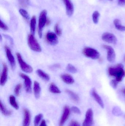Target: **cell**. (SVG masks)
Here are the masks:
<instances>
[{
	"instance_id": "obj_5",
	"label": "cell",
	"mask_w": 125,
	"mask_h": 126,
	"mask_svg": "<svg viewBox=\"0 0 125 126\" xmlns=\"http://www.w3.org/2000/svg\"><path fill=\"white\" fill-rule=\"evenodd\" d=\"M17 58L19 63V65L22 70L27 73H31L33 71V68L30 65L25 63L23 60L21 55L19 53L16 54Z\"/></svg>"
},
{
	"instance_id": "obj_15",
	"label": "cell",
	"mask_w": 125,
	"mask_h": 126,
	"mask_svg": "<svg viewBox=\"0 0 125 126\" xmlns=\"http://www.w3.org/2000/svg\"><path fill=\"white\" fill-rule=\"evenodd\" d=\"M91 94L92 96L93 97L95 101L99 104L102 109L104 108V104L103 101L102 100L101 97L98 94L96 90L95 89H93L91 92Z\"/></svg>"
},
{
	"instance_id": "obj_9",
	"label": "cell",
	"mask_w": 125,
	"mask_h": 126,
	"mask_svg": "<svg viewBox=\"0 0 125 126\" xmlns=\"http://www.w3.org/2000/svg\"><path fill=\"white\" fill-rule=\"evenodd\" d=\"M19 75L24 80V85L26 91L28 93L32 92V81L31 79L28 76L23 73H19Z\"/></svg>"
},
{
	"instance_id": "obj_4",
	"label": "cell",
	"mask_w": 125,
	"mask_h": 126,
	"mask_svg": "<svg viewBox=\"0 0 125 126\" xmlns=\"http://www.w3.org/2000/svg\"><path fill=\"white\" fill-rule=\"evenodd\" d=\"M84 55L88 58L95 60L99 59L100 54L96 49L91 47H86L83 51Z\"/></svg>"
},
{
	"instance_id": "obj_16",
	"label": "cell",
	"mask_w": 125,
	"mask_h": 126,
	"mask_svg": "<svg viewBox=\"0 0 125 126\" xmlns=\"http://www.w3.org/2000/svg\"><path fill=\"white\" fill-rule=\"evenodd\" d=\"M31 122V114L28 110H24V120L23 126H29Z\"/></svg>"
},
{
	"instance_id": "obj_38",
	"label": "cell",
	"mask_w": 125,
	"mask_h": 126,
	"mask_svg": "<svg viewBox=\"0 0 125 126\" xmlns=\"http://www.w3.org/2000/svg\"><path fill=\"white\" fill-rule=\"evenodd\" d=\"M40 126H47L45 120H43L42 121V122H41Z\"/></svg>"
},
{
	"instance_id": "obj_32",
	"label": "cell",
	"mask_w": 125,
	"mask_h": 126,
	"mask_svg": "<svg viewBox=\"0 0 125 126\" xmlns=\"http://www.w3.org/2000/svg\"><path fill=\"white\" fill-rule=\"evenodd\" d=\"M54 30H55L56 34L59 36H60L61 35L62 33V30L59 28V26L58 24H56L55 25L54 27Z\"/></svg>"
},
{
	"instance_id": "obj_6",
	"label": "cell",
	"mask_w": 125,
	"mask_h": 126,
	"mask_svg": "<svg viewBox=\"0 0 125 126\" xmlns=\"http://www.w3.org/2000/svg\"><path fill=\"white\" fill-rule=\"evenodd\" d=\"M94 120V113L91 109H89L87 111L85 118L83 124V126H91Z\"/></svg>"
},
{
	"instance_id": "obj_12",
	"label": "cell",
	"mask_w": 125,
	"mask_h": 126,
	"mask_svg": "<svg viewBox=\"0 0 125 126\" xmlns=\"http://www.w3.org/2000/svg\"><path fill=\"white\" fill-rule=\"evenodd\" d=\"M70 111V109L68 106L65 107L63 111V114L61 118V120L59 123V126H63L67 120L68 119L69 116Z\"/></svg>"
},
{
	"instance_id": "obj_35",
	"label": "cell",
	"mask_w": 125,
	"mask_h": 126,
	"mask_svg": "<svg viewBox=\"0 0 125 126\" xmlns=\"http://www.w3.org/2000/svg\"><path fill=\"white\" fill-rule=\"evenodd\" d=\"M0 27L1 29L3 30H7L8 29V27L1 20L0 23Z\"/></svg>"
},
{
	"instance_id": "obj_26",
	"label": "cell",
	"mask_w": 125,
	"mask_h": 126,
	"mask_svg": "<svg viewBox=\"0 0 125 126\" xmlns=\"http://www.w3.org/2000/svg\"><path fill=\"white\" fill-rule=\"evenodd\" d=\"M112 114L116 116H121L122 115L123 112L121 109L117 106L114 107L112 110Z\"/></svg>"
},
{
	"instance_id": "obj_31",
	"label": "cell",
	"mask_w": 125,
	"mask_h": 126,
	"mask_svg": "<svg viewBox=\"0 0 125 126\" xmlns=\"http://www.w3.org/2000/svg\"><path fill=\"white\" fill-rule=\"evenodd\" d=\"M21 88H22V84H19L15 86L14 92V93L16 96H19L20 95V91Z\"/></svg>"
},
{
	"instance_id": "obj_23",
	"label": "cell",
	"mask_w": 125,
	"mask_h": 126,
	"mask_svg": "<svg viewBox=\"0 0 125 126\" xmlns=\"http://www.w3.org/2000/svg\"><path fill=\"white\" fill-rule=\"evenodd\" d=\"M49 90L50 92L54 94H59L61 93V90L58 87L53 83L50 84Z\"/></svg>"
},
{
	"instance_id": "obj_34",
	"label": "cell",
	"mask_w": 125,
	"mask_h": 126,
	"mask_svg": "<svg viewBox=\"0 0 125 126\" xmlns=\"http://www.w3.org/2000/svg\"><path fill=\"white\" fill-rule=\"evenodd\" d=\"M71 110L73 112L77 114H80L81 112L80 110L78 107L75 106H73L71 108Z\"/></svg>"
},
{
	"instance_id": "obj_8",
	"label": "cell",
	"mask_w": 125,
	"mask_h": 126,
	"mask_svg": "<svg viewBox=\"0 0 125 126\" xmlns=\"http://www.w3.org/2000/svg\"><path fill=\"white\" fill-rule=\"evenodd\" d=\"M103 40L108 43L115 44L116 43L117 39L115 35L109 32H106L103 34L102 36Z\"/></svg>"
},
{
	"instance_id": "obj_19",
	"label": "cell",
	"mask_w": 125,
	"mask_h": 126,
	"mask_svg": "<svg viewBox=\"0 0 125 126\" xmlns=\"http://www.w3.org/2000/svg\"><path fill=\"white\" fill-rule=\"evenodd\" d=\"M65 92L67 94H68L71 100L76 103H78L80 101V98L78 95L76 94L75 93L73 92L71 90H66Z\"/></svg>"
},
{
	"instance_id": "obj_17",
	"label": "cell",
	"mask_w": 125,
	"mask_h": 126,
	"mask_svg": "<svg viewBox=\"0 0 125 126\" xmlns=\"http://www.w3.org/2000/svg\"><path fill=\"white\" fill-rule=\"evenodd\" d=\"M61 77L62 80L67 84H72L75 81L73 78L69 74H62Z\"/></svg>"
},
{
	"instance_id": "obj_1",
	"label": "cell",
	"mask_w": 125,
	"mask_h": 126,
	"mask_svg": "<svg viewBox=\"0 0 125 126\" xmlns=\"http://www.w3.org/2000/svg\"><path fill=\"white\" fill-rule=\"evenodd\" d=\"M108 73L109 75L115 77V79L119 82L122 81L125 76L124 66L121 63L119 64L116 66L109 67Z\"/></svg>"
},
{
	"instance_id": "obj_30",
	"label": "cell",
	"mask_w": 125,
	"mask_h": 126,
	"mask_svg": "<svg viewBox=\"0 0 125 126\" xmlns=\"http://www.w3.org/2000/svg\"><path fill=\"white\" fill-rule=\"evenodd\" d=\"M19 12L21 16L26 20H28L29 19V16L28 12L23 9H21L19 10Z\"/></svg>"
},
{
	"instance_id": "obj_25",
	"label": "cell",
	"mask_w": 125,
	"mask_h": 126,
	"mask_svg": "<svg viewBox=\"0 0 125 126\" xmlns=\"http://www.w3.org/2000/svg\"><path fill=\"white\" fill-rule=\"evenodd\" d=\"M9 101L10 104L12 107L16 110H18L19 109V106L16 101L14 95H11L10 96Z\"/></svg>"
},
{
	"instance_id": "obj_29",
	"label": "cell",
	"mask_w": 125,
	"mask_h": 126,
	"mask_svg": "<svg viewBox=\"0 0 125 126\" xmlns=\"http://www.w3.org/2000/svg\"><path fill=\"white\" fill-rule=\"evenodd\" d=\"M43 115L42 114H40L37 115L34 118V126H38L42 118Z\"/></svg>"
},
{
	"instance_id": "obj_14",
	"label": "cell",
	"mask_w": 125,
	"mask_h": 126,
	"mask_svg": "<svg viewBox=\"0 0 125 126\" xmlns=\"http://www.w3.org/2000/svg\"><path fill=\"white\" fill-rule=\"evenodd\" d=\"M65 5L66 12L68 16H71L74 12V6L70 0H63Z\"/></svg>"
},
{
	"instance_id": "obj_40",
	"label": "cell",
	"mask_w": 125,
	"mask_h": 126,
	"mask_svg": "<svg viewBox=\"0 0 125 126\" xmlns=\"http://www.w3.org/2000/svg\"><path fill=\"white\" fill-rule=\"evenodd\" d=\"M124 60H125V58H124Z\"/></svg>"
},
{
	"instance_id": "obj_39",
	"label": "cell",
	"mask_w": 125,
	"mask_h": 126,
	"mask_svg": "<svg viewBox=\"0 0 125 126\" xmlns=\"http://www.w3.org/2000/svg\"><path fill=\"white\" fill-rule=\"evenodd\" d=\"M123 93H124V94L125 95V89H124L123 90Z\"/></svg>"
},
{
	"instance_id": "obj_36",
	"label": "cell",
	"mask_w": 125,
	"mask_h": 126,
	"mask_svg": "<svg viewBox=\"0 0 125 126\" xmlns=\"http://www.w3.org/2000/svg\"><path fill=\"white\" fill-rule=\"evenodd\" d=\"M69 126H80V125L77 121L72 120L70 123Z\"/></svg>"
},
{
	"instance_id": "obj_2",
	"label": "cell",
	"mask_w": 125,
	"mask_h": 126,
	"mask_svg": "<svg viewBox=\"0 0 125 126\" xmlns=\"http://www.w3.org/2000/svg\"><path fill=\"white\" fill-rule=\"evenodd\" d=\"M47 11L45 10H44L40 13L39 17L38 34L40 38H41L42 37L43 30L44 27L47 24Z\"/></svg>"
},
{
	"instance_id": "obj_18",
	"label": "cell",
	"mask_w": 125,
	"mask_h": 126,
	"mask_svg": "<svg viewBox=\"0 0 125 126\" xmlns=\"http://www.w3.org/2000/svg\"><path fill=\"white\" fill-rule=\"evenodd\" d=\"M34 91L35 98L36 99H38L40 96L41 87L39 83L36 81L34 83Z\"/></svg>"
},
{
	"instance_id": "obj_20",
	"label": "cell",
	"mask_w": 125,
	"mask_h": 126,
	"mask_svg": "<svg viewBox=\"0 0 125 126\" xmlns=\"http://www.w3.org/2000/svg\"><path fill=\"white\" fill-rule=\"evenodd\" d=\"M36 73L38 76L44 80L48 81L50 80V77L49 76L42 70L40 69H37L36 70Z\"/></svg>"
},
{
	"instance_id": "obj_37",
	"label": "cell",
	"mask_w": 125,
	"mask_h": 126,
	"mask_svg": "<svg viewBox=\"0 0 125 126\" xmlns=\"http://www.w3.org/2000/svg\"><path fill=\"white\" fill-rule=\"evenodd\" d=\"M118 4L120 6H125V0H118Z\"/></svg>"
},
{
	"instance_id": "obj_24",
	"label": "cell",
	"mask_w": 125,
	"mask_h": 126,
	"mask_svg": "<svg viewBox=\"0 0 125 126\" xmlns=\"http://www.w3.org/2000/svg\"><path fill=\"white\" fill-rule=\"evenodd\" d=\"M0 109L1 111L2 112V114L6 116H9L11 114L12 112L11 110H8L4 106L3 104L1 101L0 102Z\"/></svg>"
},
{
	"instance_id": "obj_10",
	"label": "cell",
	"mask_w": 125,
	"mask_h": 126,
	"mask_svg": "<svg viewBox=\"0 0 125 126\" xmlns=\"http://www.w3.org/2000/svg\"><path fill=\"white\" fill-rule=\"evenodd\" d=\"M46 39L48 43L53 46L57 45L58 42L56 34L52 32H48L47 33Z\"/></svg>"
},
{
	"instance_id": "obj_3",
	"label": "cell",
	"mask_w": 125,
	"mask_h": 126,
	"mask_svg": "<svg viewBox=\"0 0 125 126\" xmlns=\"http://www.w3.org/2000/svg\"><path fill=\"white\" fill-rule=\"evenodd\" d=\"M28 43L29 46L33 51L37 52H40L42 51L40 45L34 37V35L31 34L29 35Z\"/></svg>"
},
{
	"instance_id": "obj_22",
	"label": "cell",
	"mask_w": 125,
	"mask_h": 126,
	"mask_svg": "<svg viewBox=\"0 0 125 126\" xmlns=\"http://www.w3.org/2000/svg\"><path fill=\"white\" fill-rule=\"evenodd\" d=\"M36 17L35 16H33L31 18L30 22V29L31 34L34 35L36 28Z\"/></svg>"
},
{
	"instance_id": "obj_27",
	"label": "cell",
	"mask_w": 125,
	"mask_h": 126,
	"mask_svg": "<svg viewBox=\"0 0 125 126\" xmlns=\"http://www.w3.org/2000/svg\"><path fill=\"white\" fill-rule=\"evenodd\" d=\"M100 17V13L98 11H95L92 14V18L94 23L97 24L98 23Z\"/></svg>"
},
{
	"instance_id": "obj_13",
	"label": "cell",
	"mask_w": 125,
	"mask_h": 126,
	"mask_svg": "<svg viewBox=\"0 0 125 126\" xmlns=\"http://www.w3.org/2000/svg\"><path fill=\"white\" fill-rule=\"evenodd\" d=\"M8 76V68L6 64L4 63L2 73L1 75L0 80V84L1 86H3L6 84Z\"/></svg>"
},
{
	"instance_id": "obj_11",
	"label": "cell",
	"mask_w": 125,
	"mask_h": 126,
	"mask_svg": "<svg viewBox=\"0 0 125 126\" xmlns=\"http://www.w3.org/2000/svg\"><path fill=\"white\" fill-rule=\"evenodd\" d=\"M5 50L8 61L9 62L12 69H14L15 66V61L14 56L12 54L10 48L7 46H5Z\"/></svg>"
},
{
	"instance_id": "obj_7",
	"label": "cell",
	"mask_w": 125,
	"mask_h": 126,
	"mask_svg": "<svg viewBox=\"0 0 125 126\" xmlns=\"http://www.w3.org/2000/svg\"><path fill=\"white\" fill-rule=\"evenodd\" d=\"M102 47L107 51L108 61L111 63L114 62L116 59V53L114 48L112 47L107 45H103Z\"/></svg>"
},
{
	"instance_id": "obj_33",
	"label": "cell",
	"mask_w": 125,
	"mask_h": 126,
	"mask_svg": "<svg viewBox=\"0 0 125 126\" xmlns=\"http://www.w3.org/2000/svg\"><path fill=\"white\" fill-rule=\"evenodd\" d=\"M119 83V82L117 81L116 79H114V80H112L111 81V82H110V84L113 88L116 89Z\"/></svg>"
},
{
	"instance_id": "obj_21",
	"label": "cell",
	"mask_w": 125,
	"mask_h": 126,
	"mask_svg": "<svg viewBox=\"0 0 125 126\" xmlns=\"http://www.w3.org/2000/svg\"><path fill=\"white\" fill-rule=\"evenodd\" d=\"M114 24L115 28L121 32H125V26L121 24V21L118 19H116L114 20Z\"/></svg>"
},
{
	"instance_id": "obj_41",
	"label": "cell",
	"mask_w": 125,
	"mask_h": 126,
	"mask_svg": "<svg viewBox=\"0 0 125 126\" xmlns=\"http://www.w3.org/2000/svg\"><path fill=\"white\" fill-rule=\"evenodd\" d=\"M109 0V1H112V0Z\"/></svg>"
},
{
	"instance_id": "obj_28",
	"label": "cell",
	"mask_w": 125,
	"mask_h": 126,
	"mask_svg": "<svg viewBox=\"0 0 125 126\" xmlns=\"http://www.w3.org/2000/svg\"><path fill=\"white\" fill-rule=\"evenodd\" d=\"M67 70L70 72L72 73H76L77 69L74 66L71 64H68L67 67Z\"/></svg>"
}]
</instances>
